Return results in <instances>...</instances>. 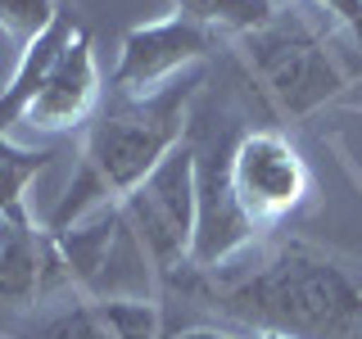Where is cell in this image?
I'll return each mask as SVG.
<instances>
[{
  "label": "cell",
  "instance_id": "cell-1",
  "mask_svg": "<svg viewBox=\"0 0 362 339\" xmlns=\"http://www.w3.org/2000/svg\"><path fill=\"white\" fill-rule=\"evenodd\" d=\"M204 299L254 335L362 339V271L308 240H286L254 271L213 285Z\"/></svg>",
  "mask_w": 362,
  "mask_h": 339
},
{
  "label": "cell",
  "instance_id": "cell-2",
  "mask_svg": "<svg viewBox=\"0 0 362 339\" xmlns=\"http://www.w3.org/2000/svg\"><path fill=\"white\" fill-rule=\"evenodd\" d=\"M199 82H204L199 73H186V77H177V82H168L163 90H150V95L109 90L100 113L86 127L82 163H77L73 181H68L59 208L50 213L45 231H64V226L82 222L86 213L132 195V190L186 141L190 100H195Z\"/></svg>",
  "mask_w": 362,
  "mask_h": 339
},
{
  "label": "cell",
  "instance_id": "cell-3",
  "mask_svg": "<svg viewBox=\"0 0 362 339\" xmlns=\"http://www.w3.org/2000/svg\"><path fill=\"white\" fill-rule=\"evenodd\" d=\"M118 218L141 258L163 285H181L195 244V145L190 136L154 167L132 195L118 199Z\"/></svg>",
  "mask_w": 362,
  "mask_h": 339
},
{
  "label": "cell",
  "instance_id": "cell-4",
  "mask_svg": "<svg viewBox=\"0 0 362 339\" xmlns=\"http://www.w3.org/2000/svg\"><path fill=\"white\" fill-rule=\"evenodd\" d=\"M240 45H245L249 73L272 95V105L281 113H290V118L313 113L344 86V77H339L335 59L326 54L322 37L294 14L276 9L258 32H245Z\"/></svg>",
  "mask_w": 362,
  "mask_h": 339
},
{
  "label": "cell",
  "instance_id": "cell-5",
  "mask_svg": "<svg viewBox=\"0 0 362 339\" xmlns=\"http://www.w3.org/2000/svg\"><path fill=\"white\" fill-rule=\"evenodd\" d=\"M226 181L240 213L258 231H272L308 199L313 172L294 141L276 127H249L231 141L226 154Z\"/></svg>",
  "mask_w": 362,
  "mask_h": 339
},
{
  "label": "cell",
  "instance_id": "cell-6",
  "mask_svg": "<svg viewBox=\"0 0 362 339\" xmlns=\"http://www.w3.org/2000/svg\"><path fill=\"white\" fill-rule=\"evenodd\" d=\"M231 141L222 131L213 141L190 136V145H195V244H190V267L195 271H213V267L231 263L245 244H254L263 235L240 213V203L231 195V181H226Z\"/></svg>",
  "mask_w": 362,
  "mask_h": 339
},
{
  "label": "cell",
  "instance_id": "cell-7",
  "mask_svg": "<svg viewBox=\"0 0 362 339\" xmlns=\"http://www.w3.org/2000/svg\"><path fill=\"white\" fill-rule=\"evenodd\" d=\"M213 45H218L213 32L186 23L181 14L141 23V28H132L127 37H122L109 90H122V95H150V90H163L168 82L195 73V68L213 54Z\"/></svg>",
  "mask_w": 362,
  "mask_h": 339
},
{
  "label": "cell",
  "instance_id": "cell-8",
  "mask_svg": "<svg viewBox=\"0 0 362 339\" xmlns=\"http://www.w3.org/2000/svg\"><path fill=\"white\" fill-rule=\"evenodd\" d=\"M105 105V86H100V59H95V41L86 28L73 32V41L64 45V54L54 59L45 86L37 90V100L23 113V127L41 131V136H59L73 127H90V118Z\"/></svg>",
  "mask_w": 362,
  "mask_h": 339
},
{
  "label": "cell",
  "instance_id": "cell-9",
  "mask_svg": "<svg viewBox=\"0 0 362 339\" xmlns=\"http://www.w3.org/2000/svg\"><path fill=\"white\" fill-rule=\"evenodd\" d=\"M59 285H73V276L54 235L32 213L0 218V303H37Z\"/></svg>",
  "mask_w": 362,
  "mask_h": 339
},
{
  "label": "cell",
  "instance_id": "cell-10",
  "mask_svg": "<svg viewBox=\"0 0 362 339\" xmlns=\"http://www.w3.org/2000/svg\"><path fill=\"white\" fill-rule=\"evenodd\" d=\"M77 28H82V23L73 18V9H64L59 23H54L45 37H37L32 45H23V54H18L14 73H9V82L0 86V131H5V136H9V127H18V122H23V113H28V105L37 100V90L45 86L54 59L64 54V45L73 41Z\"/></svg>",
  "mask_w": 362,
  "mask_h": 339
},
{
  "label": "cell",
  "instance_id": "cell-11",
  "mask_svg": "<svg viewBox=\"0 0 362 339\" xmlns=\"http://www.w3.org/2000/svg\"><path fill=\"white\" fill-rule=\"evenodd\" d=\"M173 14H181L186 23H195L204 32H226V37H245L258 32L263 23L276 14L272 0H173Z\"/></svg>",
  "mask_w": 362,
  "mask_h": 339
},
{
  "label": "cell",
  "instance_id": "cell-12",
  "mask_svg": "<svg viewBox=\"0 0 362 339\" xmlns=\"http://www.w3.org/2000/svg\"><path fill=\"white\" fill-rule=\"evenodd\" d=\"M59 158V150H28L0 131V218L28 213V186Z\"/></svg>",
  "mask_w": 362,
  "mask_h": 339
},
{
  "label": "cell",
  "instance_id": "cell-13",
  "mask_svg": "<svg viewBox=\"0 0 362 339\" xmlns=\"http://www.w3.org/2000/svg\"><path fill=\"white\" fill-rule=\"evenodd\" d=\"M18 339H118V326H113L105 299H82L59 312H45Z\"/></svg>",
  "mask_w": 362,
  "mask_h": 339
},
{
  "label": "cell",
  "instance_id": "cell-14",
  "mask_svg": "<svg viewBox=\"0 0 362 339\" xmlns=\"http://www.w3.org/2000/svg\"><path fill=\"white\" fill-rule=\"evenodd\" d=\"M59 0H0V32L18 45H32L59 23Z\"/></svg>",
  "mask_w": 362,
  "mask_h": 339
},
{
  "label": "cell",
  "instance_id": "cell-15",
  "mask_svg": "<svg viewBox=\"0 0 362 339\" xmlns=\"http://www.w3.org/2000/svg\"><path fill=\"white\" fill-rule=\"evenodd\" d=\"M308 5H317L335 28H344L362 50V0H308Z\"/></svg>",
  "mask_w": 362,
  "mask_h": 339
},
{
  "label": "cell",
  "instance_id": "cell-16",
  "mask_svg": "<svg viewBox=\"0 0 362 339\" xmlns=\"http://www.w3.org/2000/svg\"><path fill=\"white\" fill-rule=\"evenodd\" d=\"M163 339H240V335L222 331V326H181V331L163 335Z\"/></svg>",
  "mask_w": 362,
  "mask_h": 339
},
{
  "label": "cell",
  "instance_id": "cell-17",
  "mask_svg": "<svg viewBox=\"0 0 362 339\" xmlns=\"http://www.w3.org/2000/svg\"><path fill=\"white\" fill-rule=\"evenodd\" d=\"M249 339H286V335H249Z\"/></svg>",
  "mask_w": 362,
  "mask_h": 339
}]
</instances>
